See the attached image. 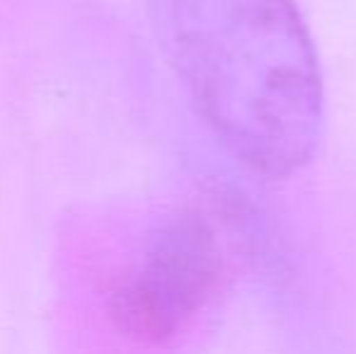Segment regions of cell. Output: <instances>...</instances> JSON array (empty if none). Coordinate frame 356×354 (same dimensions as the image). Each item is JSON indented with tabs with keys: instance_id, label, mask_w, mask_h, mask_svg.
<instances>
[{
	"instance_id": "1",
	"label": "cell",
	"mask_w": 356,
	"mask_h": 354,
	"mask_svg": "<svg viewBox=\"0 0 356 354\" xmlns=\"http://www.w3.org/2000/svg\"><path fill=\"white\" fill-rule=\"evenodd\" d=\"M192 102L240 163L300 170L323 134L318 51L293 0H150Z\"/></svg>"
},
{
	"instance_id": "2",
	"label": "cell",
	"mask_w": 356,
	"mask_h": 354,
	"mask_svg": "<svg viewBox=\"0 0 356 354\" xmlns=\"http://www.w3.org/2000/svg\"><path fill=\"white\" fill-rule=\"evenodd\" d=\"M223 272L218 236L199 211L172 216L145 248L109 298V311L124 335L163 345L177 337L207 306Z\"/></svg>"
}]
</instances>
